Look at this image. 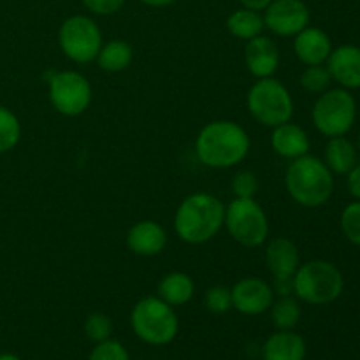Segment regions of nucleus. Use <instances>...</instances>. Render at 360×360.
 Masks as SVG:
<instances>
[{"mask_svg": "<svg viewBox=\"0 0 360 360\" xmlns=\"http://www.w3.org/2000/svg\"><path fill=\"white\" fill-rule=\"evenodd\" d=\"M231 188L234 197H239V199H253L255 193L259 192V179H257L255 172L243 169V171L236 172V176L232 178Z\"/></svg>", "mask_w": 360, "mask_h": 360, "instance_id": "7c9ffc66", "label": "nucleus"}, {"mask_svg": "<svg viewBox=\"0 0 360 360\" xmlns=\"http://www.w3.org/2000/svg\"><path fill=\"white\" fill-rule=\"evenodd\" d=\"M84 7L97 16H109L118 13L123 7L125 0H83Z\"/></svg>", "mask_w": 360, "mask_h": 360, "instance_id": "2f4dec72", "label": "nucleus"}, {"mask_svg": "<svg viewBox=\"0 0 360 360\" xmlns=\"http://www.w3.org/2000/svg\"><path fill=\"white\" fill-rule=\"evenodd\" d=\"M347 176H348L347 179L348 192H350V195L354 197L355 200H360V164L355 165Z\"/></svg>", "mask_w": 360, "mask_h": 360, "instance_id": "473e14b6", "label": "nucleus"}, {"mask_svg": "<svg viewBox=\"0 0 360 360\" xmlns=\"http://www.w3.org/2000/svg\"><path fill=\"white\" fill-rule=\"evenodd\" d=\"M323 162L333 174H348L357 165V148L345 136L329 137Z\"/></svg>", "mask_w": 360, "mask_h": 360, "instance_id": "412c9836", "label": "nucleus"}, {"mask_svg": "<svg viewBox=\"0 0 360 360\" xmlns=\"http://www.w3.org/2000/svg\"><path fill=\"white\" fill-rule=\"evenodd\" d=\"M269 311L276 330H294L302 315L299 301L292 295H280V299L271 304Z\"/></svg>", "mask_w": 360, "mask_h": 360, "instance_id": "b1692460", "label": "nucleus"}, {"mask_svg": "<svg viewBox=\"0 0 360 360\" xmlns=\"http://www.w3.org/2000/svg\"><path fill=\"white\" fill-rule=\"evenodd\" d=\"M299 83H301L302 90H306L308 94L320 95L329 90L333 77H330L327 65H309L302 70Z\"/></svg>", "mask_w": 360, "mask_h": 360, "instance_id": "a878e982", "label": "nucleus"}, {"mask_svg": "<svg viewBox=\"0 0 360 360\" xmlns=\"http://www.w3.org/2000/svg\"><path fill=\"white\" fill-rule=\"evenodd\" d=\"M357 118V102L345 88H333L319 95L311 109L315 129L326 137L347 136Z\"/></svg>", "mask_w": 360, "mask_h": 360, "instance_id": "6e6552de", "label": "nucleus"}, {"mask_svg": "<svg viewBox=\"0 0 360 360\" xmlns=\"http://www.w3.org/2000/svg\"><path fill=\"white\" fill-rule=\"evenodd\" d=\"M252 141L248 132L232 120L206 123L195 137V155L210 169H232L250 153Z\"/></svg>", "mask_w": 360, "mask_h": 360, "instance_id": "f257e3e1", "label": "nucleus"}, {"mask_svg": "<svg viewBox=\"0 0 360 360\" xmlns=\"http://www.w3.org/2000/svg\"><path fill=\"white\" fill-rule=\"evenodd\" d=\"M88 360H130L129 350L118 340H109L97 343L88 355Z\"/></svg>", "mask_w": 360, "mask_h": 360, "instance_id": "c756f323", "label": "nucleus"}, {"mask_svg": "<svg viewBox=\"0 0 360 360\" xmlns=\"http://www.w3.org/2000/svg\"><path fill=\"white\" fill-rule=\"evenodd\" d=\"M225 204L213 193L185 197L174 213V232L186 245H204L224 229Z\"/></svg>", "mask_w": 360, "mask_h": 360, "instance_id": "f03ea898", "label": "nucleus"}, {"mask_svg": "<svg viewBox=\"0 0 360 360\" xmlns=\"http://www.w3.org/2000/svg\"><path fill=\"white\" fill-rule=\"evenodd\" d=\"M311 13L302 0H273L264 9V25L278 37H295L309 27Z\"/></svg>", "mask_w": 360, "mask_h": 360, "instance_id": "9b49d317", "label": "nucleus"}, {"mask_svg": "<svg viewBox=\"0 0 360 360\" xmlns=\"http://www.w3.org/2000/svg\"><path fill=\"white\" fill-rule=\"evenodd\" d=\"M83 329L88 340H90L91 343L97 345V343H102V341L109 340V338L112 336L115 327H112L111 316L101 311H94L86 316Z\"/></svg>", "mask_w": 360, "mask_h": 360, "instance_id": "bb28decb", "label": "nucleus"}, {"mask_svg": "<svg viewBox=\"0 0 360 360\" xmlns=\"http://www.w3.org/2000/svg\"><path fill=\"white\" fill-rule=\"evenodd\" d=\"M327 69L330 77L345 90L360 88V48L354 44H343L333 48L327 58Z\"/></svg>", "mask_w": 360, "mask_h": 360, "instance_id": "2eb2a0df", "label": "nucleus"}, {"mask_svg": "<svg viewBox=\"0 0 360 360\" xmlns=\"http://www.w3.org/2000/svg\"><path fill=\"white\" fill-rule=\"evenodd\" d=\"M306 341L295 330H276L262 347L264 360H304Z\"/></svg>", "mask_w": 360, "mask_h": 360, "instance_id": "6ab92c4d", "label": "nucleus"}, {"mask_svg": "<svg viewBox=\"0 0 360 360\" xmlns=\"http://www.w3.org/2000/svg\"><path fill=\"white\" fill-rule=\"evenodd\" d=\"M232 308L246 316H259L269 311L274 302V290L259 276H246L231 288Z\"/></svg>", "mask_w": 360, "mask_h": 360, "instance_id": "f8f14e48", "label": "nucleus"}, {"mask_svg": "<svg viewBox=\"0 0 360 360\" xmlns=\"http://www.w3.org/2000/svg\"><path fill=\"white\" fill-rule=\"evenodd\" d=\"M134 60V49L123 39H112V41L102 44L101 51H98L97 65L101 67L104 72H123L125 69H129L130 63Z\"/></svg>", "mask_w": 360, "mask_h": 360, "instance_id": "4be33fe9", "label": "nucleus"}, {"mask_svg": "<svg viewBox=\"0 0 360 360\" xmlns=\"http://www.w3.org/2000/svg\"><path fill=\"white\" fill-rule=\"evenodd\" d=\"M341 231L352 245L360 246V200L348 204L341 213Z\"/></svg>", "mask_w": 360, "mask_h": 360, "instance_id": "c85d7f7f", "label": "nucleus"}, {"mask_svg": "<svg viewBox=\"0 0 360 360\" xmlns=\"http://www.w3.org/2000/svg\"><path fill=\"white\" fill-rule=\"evenodd\" d=\"M264 28H266L264 16L259 11L241 7V9L229 14L227 18L229 34L236 39H241V41H250V39L259 37V35H262Z\"/></svg>", "mask_w": 360, "mask_h": 360, "instance_id": "5701e85b", "label": "nucleus"}, {"mask_svg": "<svg viewBox=\"0 0 360 360\" xmlns=\"http://www.w3.org/2000/svg\"><path fill=\"white\" fill-rule=\"evenodd\" d=\"M271 148L281 158L295 160L309 153L311 143H309L308 132L297 123H292L290 120V122L274 127L271 134Z\"/></svg>", "mask_w": 360, "mask_h": 360, "instance_id": "a211bd4d", "label": "nucleus"}, {"mask_svg": "<svg viewBox=\"0 0 360 360\" xmlns=\"http://www.w3.org/2000/svg\"><path fill=\"white\" fill-rule=\"evenodd\" d=\"M357 151H360V136H359V144H357Z\"/></svg>", "mask_w": 360, "mask_h": 360, "instance_id": "e433bc0d", "label": "nucleus"}, {"mask_svg": "<svg viewBox=\"0 0 360 360\" xmlns=\"http://www.w3.org/2000/svg\"><path fill=\"white\" fill-rule=\"evenodd\" d=\"M48 97L56 112L76 118L90 108L94 90L86 76L77 70H60L48 79Z\"/></svg>", "mask_w": 360, "mask_h": 360, "instance_id": "9d476101", "label": "nucleus"}, {"mask_svg": "<svg viewBox=\"0 0 360 360\" xmlns=\"http://www.w3.org/2000/svg\"><path fill=\"white\" fill-rule=\"evenodd\" d=\"M271 2H273V0H239V4H241L243 7L252 11H259V13L266 9Z\"/></svg>", "mask_w": 360, "mask_h": 360, "instance_id": "72a5a7b5", "label": "nucleus"}, {"mask_svg": "<svg viewBox=\"0 0 360 360\" xmlns=\"http://www.w3.org/2000/svg\"><path fill=\"white\" fill-rule=\"evenodd\" d=\"M266 264L274 280H292L301 266V255L292 239L274 238L266 246Z\"/></svg>", "mask_w": 360, "mask_h": 360, "instance_id": "dca6fc26", "label": "nucleus"}, {"mask_svg": "<svg viewBox=\"0 0 360 360\" xmlns=\"http://www.w3.org/2000/svg\"><path fill=\"white\" fill-rule=\"evenodd\" d=\"M127 248L137 257H157L167 246V231L155 220L136 221L127 232Z\"/></svg>", "mask_w": 360, "mask_h": 360, "instance_id": "ddd939ff", "label": "nucleus"}, {"mask_svg": "<svg viewBox=\"0 0 360 360\" xmlns=\"http://www.w3.org/2000/svg\"><path fill=\"white\" fill-rule=\"evenodd\" d=\"M21 123L11 109L0 105V155L14 150L20 143Z\"/></svg>", "mask_w": 360, "mask_h": 360, "instance_id": "393cba45", "label": "nucleus"}, {"mask_svg": "<svg viewBox=\"0 0 360 360\" xmlns=\"http://www.w3.org/2000/svg\"><path fill=\"white\" fill-rule=\"evenodd\" d=\"M0 360H21V359L14 354H0Z\"/></svg>", "mask_w": 360, "mask_h": 360, "instance_id": "c9c22d12", "label": "nucleus"}, {"mask_svg": "<svg viewBox=\"0 0 360 360\" xmlns=\"http://www.w3.org/2000/svg\"><path fill=\"white\" fill-rule=\"evenodd\" d=\"M246 109L257 123L274 129L292 120L294 98L281 81L264 77L257 79L246 94Z\"/></svg>", "mask_w": 360, "mask_h": 360, "instance_id": "423d86ee", "label": "nucleus"}, {"mask_svg": "<svg viewBox=\"0 0 360 360\" xmlns=\"http://www.w3.org/2000/svg\"><path fill=\"white\" fill-rule=\"evenodd\" d=\"M285 188L302 207H320L334 193V174L326 162L313 155L295 158L285 171Z\"/></svg>", "mask_w": 360, "mask_h": 360, "instance_id": "7ed1b4c3", "label": "nucleus"}, {"mask_svg": "<svg viewBox=\"0 0 360 360\" xmlns=\"http://www.w3.org/2000/svg\"><path fill=\"white\" fill-rule=\"evenodd\" d=\"M245 65L255 79L273 77L280 67V49L276 42L266 35L246 41Z\"/></svg>", "mask_w": 360, "mask_h": 360, "instance_id": "4468645a", "label": "nucleus"}, {"mask_svg": "<svg viewBox=\"0 0 360 360\" xmlns=\"http://www.w3.org/2000/svg\"><path fill=\"white\" fill-rule=\"evenodd\" d=\"M224 227L238 245L245 248H259L269 238V218L259 202L253 199H239L225 206Z\"/></svg>", "mask_w": 360, "mask_h": 360, "instance_id": "0eeeda50", "label": "nucleus"}, {"mask_svg": "<svg viewBox=\"0 0 360 360\" xmlns=\"http://www.w3.org/2000/svg\"><path fill=\"white\" fill-rule=\"evenodd\" d=\"M141 2L146 4V6L150 7H157V9H160V7L171 6V4H174L176 0H141Z\"/></svg>", "mask_w": 360, "mask_h": 360, "instance_id": "f704fd0d", "label": "nucleus"}, {"mask_svg": "<svg viewBox=\"0 0 360 360\" xmlns=\"http://www.w3.org/2000/svg\"><path fill=\"white\" fill-rule=\"evenodd\" d=\"M333 51L330 37L316 27H306L294 37V53L299 62L309 65H323Z\"/></svg>", "mask_w": 360, "mask_h": 360, "instance_id": "f3484780", "label": "nucleus"}, {"mask_svg": "<svg viewBox=\"0 0 360 360\" xmlns=\"http://www.w3.org/2000/svg\"><path fill=\"white\" fill-rule=\"evenodd\" d=\"M204 306L214 315H225L232 309V294L231 288L224 285H214L207 288L204 294Z\"/></svg>", "mask_w": 360, "mask_h": 360, "instance_id": "cd10ccee", "label": "nucleus"}, {"mask_svg": "<svg viewBox=\"0 0 360 360\" xmlns=\"http://www.w3.org/2000/svg\"><path fill=\"white\" fill-rule=\"evenodd\" d=\"M193 294H195V283H193L192 276L183 271L167 273L157 285V295L172 308L188 304Z\"/></svg>", "mask_w": 360, "mask_h": 360, "instance_id": "aec40b11", "label": "nucleus"}, {"mask_svg": "<svg viewBox=\"0 0 360 360\" xmlns=\"http://www.w3.org/2000/svg\"><path fill=\"white\" fill-rule=\"evenodd\" d=\"M130 327L143 343L165 347L179 333V320L174 308L158 295H148L137 301L130 311Z\"/></svg>", "mask_w": 360, "mask_h": 360, "instance_id": "39448f33", "label": "nucleus"}, {"mask_svg": "<svg viewBox=\"0 0 360 360\" xmlns=\"http://www.w3.org/2000/svg\"><path fill=\"white\" fill-rule=\"evenodd\" d=\"M102 44V32L97 21L84 14L67 18L58 28V46L63 55L77 65L95 62Z\"/></svg>", "mask_w": 360, "mask_h": 360, "instance_id": "1a4fd4ad", "label": "nucleus"}, {"mask_svg": "<svg viewBox=\"0 0 360 360\" xmlns=\"http://www.w3.org/2000/svg\"><path fill=\"white\" fill-rule=\"evenodd\" d=\"M343 288V274L329 260L315 259L301 264L292 278L295 297L311 306H327L338 301Z\"/></svg>", "mask_w": 360, "mask_h": 360, "instance_id": "20e7f679", "label": "nucleus"}]
</instances>
